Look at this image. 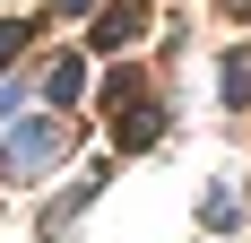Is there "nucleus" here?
Segmentation results:
<instances>
[{
    "label": "nucleus",
    "instance_id": "f257e3e1",
    "mask_svg": "<svg viewBox=\"0 0 251 243\" xmlns=\"http://www.w3.org/2000/svg\"><path fill=\"white\" fill-rule=\"evenodd\" d=\"M61 148H70L61 113H44V122H18V139H9V174H44V165H61Z\"/></svg>",
    "mask_w": 251,
    "mask_h": 243
},
{
    "label": "nucleus",
    "instance_id": "f03ea898",
    "mask_svg": "<svg viewBox=\"0 0 251 243\" xmlns=\"http://www.w3.org/2000/svg\"><path fill=\"white\" fill-rule=\"evenodd\" d=\"M148 35V0H113L96 18V52H122V44H139Z\"/></svg>",
    "mask_w": 251,
    "mask_h": 243
},
{
    "label": "nucleus",
    "instance_id": "7ed1b4c3",
    "mask_svg": "<svg viewBox=\"0 0 251 243\" xmlns=\"http://www.w3.org/2000/svg\"><path fill=\"white\" fill-rule=\"evenodd\" d=\"M44 96H52V113H70V104L87 96V61H52V78H44Z\"/></svg>",
    "mask_w": 251,
    "mask_h": 243
},
{
    "label": "nucleus",
    "instance_id": "20e7f679",
    "mask_svg": "<svg viewBox=\"0 0 251 243\" xmlns=\"http://www.w3.org/2000/svg\"><path fill=\"white\" fill-rule=\"evenodd\" d=\"M156 130H165V113H156V104L139 96V104L122 113V148H156Z\"/></svg>",
    "mask_w": 251,
    "mask_h": 243
},
{
    "label": "nucleus",
    "instance_id": "39448f33",
    "mask_svg": "<svg viewBox=\"0 0 251 243\" xmlns=\"http://www.w3.org/2000/svg\"><path fill=\"white\" fill-rule=\"evenodd\" d=\"M26 35H35V26H26V18H0V70H9V61H18V52H26Z\"/></svg>",
    "mask_w": 251,
    "mask_h": 243
},
{
    "label": "nucleus",
    "instance_id": "423d86ee",
    "mask_svg": "<svg viewBox=\"0 0 251 243\" xmlns=\"http://www.w3.org/2000/svg\"><path fill=\"white\" fill-rule=\"evenodd\" d=\"M226 104H251V61H243V52L226 61Z\"/></svg>",
    "mask_w": 251,
    "mask_h": 243
},
{
    "label": "nucleus",
    "instance_id": "0eeeda50",
    "mask_svg": "<svg viewBox=\"0 0 251 243\" xmlns=\"http://www.w3.org/2000/svg\"><path fill=\"white\" fill-rule=\"evenodd\" d=\"M200 217H208V226H217V235H226V226H234V217H243V209H234V191H208V209H200Z\"/></svg>",
    "mask_w": 251,
    "mask_h": 243
},
{
    "label": "nucleus",
    "instance_id": "6e6552de",
    "mask_svg": "<svg viewBox=\"0 0 251 243\" xmlns=\"http://www.w3.org/2000/svg\"><path fill=\"white\" fill-rule=\"evenodd\" d=\"M61 9H70V18H87V9H96V0H61Z\"/></svg>",
    "mask_w": 251,
    "mask_h": 243
},
{
    "label": "nucleus",
    "instance_id": "1a4fd4ad",
    "mask_svg": "<svg viewBox=\"0 0 251 243\" xmlns=\"http://www.w3.org/2000/svg\"><path fill=\"white\" fill-rule=\"evenodd\" d=\"M226 9H234V18H251V0H226Z\"/></svg>",
    "mask_w": 251,
    "mask_h": 243
}]
</instances>
